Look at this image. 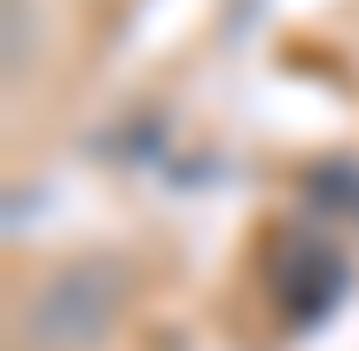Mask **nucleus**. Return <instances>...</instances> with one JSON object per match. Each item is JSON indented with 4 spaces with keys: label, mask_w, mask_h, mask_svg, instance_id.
I'll use <instances>...</instances> for the list:
<instances>
[{
    "label": "nucleus",
    "mask_w": 359,
    "mask_h": 351,
    "mask_svg": "<svg viewBox=\"0 0 359 351\" xmlns=\"http://www.w3.org/2000/svg\"><path fill=\"white\" fill-rule=\"evenodd\" d=\"M117 312H126V273L109 258H79L63 273H47L24 305V343L32 351H102Z\"/></svg>",
    "instance_id": "f257e3e1"
},
{
    "label": "nucleus",
    "mask_w": 359,
    "mask_h": 351,
    "mask_svg": "<svg viewBox=\"0 0 359 351\" xmlns=\"http://www.w3.org/2000/svg\"><path fill=\"white\" fill-rule=\"evenodd\" d=\"M32 55H39V16H32V0H8V78L32 71Z\"/></svg>",
    "instance_id": "f03ea898"
}]
</instances>
